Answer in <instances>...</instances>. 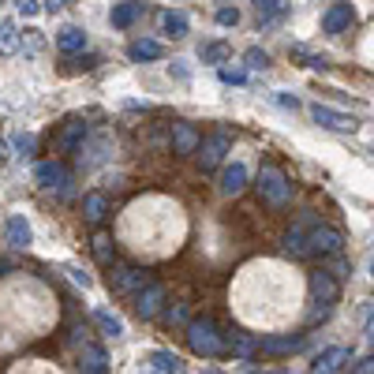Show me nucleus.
Segmentation results:
<instances>
[{"mask_svg":"<svg viewBox=\"0 0 374 374\" xmlns=\"http://www.w3.org/2000/svg\"><path fill=\"white\" fill-rule=\"evenodd\" d=\"M187 345L199 352V356L214 359V356H221V352L228 348V340L217 333V326L210 322V318H195V322H187Z\"/></svg>","mask_w":374,"mask_h":374,"instance_id":"obj_1","label":"nucleus"},{"mask_svg":"<svg viewBox=\"0 0 374 374\" xmlns=\"http://www.w3.org/2000/svg\"><path fill=\"white\" fill-rule=\"evenodd\" d=\"M258 195H262V202H270V206H289L292 202L289 176L281 169H273V165H262L258 169Z\"/></svg>","mask_w":374,"mask_h":374,"instance_id":"obj_2","label":"nucleus"},{"mask_svg":"<svg viewBox=\"0 0 374 374\" xmlns=\"http://www.w3.org/2000/svg\"><path fill=\"white\" fill-rule=\"evenodd\" d=\"M340 247H345V240H340V233H333V228H326V225H311V228H307L303 255H337Z\"/></svg>","mask_w":374,"mask_h":374,"instance_id":"obj_3","label":"nucleus"},{"mask_svg":"<svg viewBox=\"0 0 374 374\" xmlns=\"http://www.w3.org/2000/svg\"><path fill=\"white\" fill-rule=\"evenodd\" d=\"M228 150H233V135H228V131H214L210 139L199 142V165L210 172V169H217V165L225 161Z\"/></svg>","mask_w":374,"mask_h":374,"instance_id":"obj_4","label":"nucleus"},{"mask_svg":"<svg viewBox=\"0 0 374 374\" xmlns=\"http://www.w3.org/2000/svg\"><path fill=\"white\" fill-rule=\"evenodd\" d=\"M34 180H38V187L57 191V195H68V187H71V176H68V169H64L60 161H41V165H34Z\"/></svg>","mask_w":374,"mask_h":374,"instance_id":"obj_5","label":"nucleus"},{"mask_svg":"<svg viewBox=\"0 0 374 374\" xmlns=\"http://www.w3.org/2000/svg\"><path fill=\"white\" fill-rule=\"evenodd\" d=\"M311 120H314L318 127H326V131H337V135L359 131V120L356 116H345V113H337V109H329V105H311Z\"/></svg>","mask_w":374,"mask_h":374,"instance_id":"obj_6","label":"nucleus"},{"mask_svg":"<svg viewBox=\"0 0 374 374\" xmlns=\"http://www.w3.org/2000/svg\"><path fill=\"white\" fill-rule=\"evenodd\" d=\"M165 307V284H142V289L135 292V314L139 318H158Z\"/></svg>","mask_w":374,"mask_h":374,"instance_id":"obj_7","label":"nucleus"},{"mask_svg":"<svg viewBox=\"0 0 374 374\" xmlns=\"http://www.w3.org/2000/svg\"><path fill=\"white\" fill-rule=\"evenodd\" d=\"M109 273H113V292H120V296H131V292H139L142 284H150V277H146L142 270L120 266V262H113V266H109Z\"/></svg>","mask_w":374,"mask_h":374,"instance_id":"obj_8","label":"nucleus"},{"mask_svg":"<svg viewBox=\"0 0 374 374\" xmlns=\"http://www.w3.org/2000/svg\"><path fill=\"white\" fill-rule=\"evenodd\" d=\"M352 19H356V8H352L348 0H337L333 8H326L322 30H326V34H340V30H348V27H352Z\"/></svg>","mask_w":374,"mask_h":374,"instance_id":"obj_9","label":"nucleus"},{"mask_svg":"<svg viewBox=\"0 0 374 374\" xmlns=\"http://www.w3.org/2000/svg\"><path fill=\"white\" fill-rule=\"evenodd\" d=\"M30 240H34V233H30V221L23 214H12L8 217V225H4V244L12 247V251H23L30 247Z\"/></svg>","mask_w":374,"mask_h":374,"instance_id":"obj_10","label":"nucleus"},{"mask_svg":"<svg viewBox=\"0 0 374 374\" xmlns=\"http://www.w3.org/2000/svg\"><path fill=\"white\" fill-rule=\"evenodd\" d=\"M172 150L180 153V158H187V153H195L199 150V142H202V135H199V127H191V124H172Z\"/></svg>","mask_w":374,"mask_h":374,"instance_id":"obj_11","label":"nucleus"},{"mask_svg":"<svg viewBox=\"0 0 374 374\" xmlns=\"http://www.w3.org/2000/svg\"><path fill=\"white\" fill-rule=\"evenodd\" d=\"M142 12H146V4H142V0H120L113 12H109V23H113L116 30H127L135 19H142Z\"/></svg>","mask_w":374,"mask_h":374,"instance_id":"obj_12","label":"nucleus"},{"mask_svg":"<svg viewBox=\"0 0 374 374\" xmlns=\"http://www.w3.org/2000/svg\"><path fill=\"white\" fill-rule=\"evenodd\" d=\"M244 187H247V165L244 161L225 165V172H221V195H240Z\"/></svg>","mask_w":374,"mask_h":374,"instance_id":"obj_13","label":"nucleus"},{"mask_svg":"<svg viewBox=\"0 0 374 374\" xmlns=\"http://www.w3.org/2000/svg\"><path fill=\"white\" fill-rule=\"evenodd\" d=\"M311 289H314V300H318V307H329V303L337 300V292H340V289H337V277H329L326 270L311 277Z\"/></svg>","mask_w":374,"mask_h":374,"instance_id":"obj_14","label":"nucleus"},{"mask_svg":"<svg viewBox=\"0 0 374 374\" xmlns=\"http://www.w3.org/2000/svg\"><path fill=\"white\" fill-rule=\"evenodd\" d=\"M307 345L303 337H266L262 340V356H289V352H300Z\"/></svg>","mask_w":374,"mask_h":374,"instance_id":"obj_15","label":"nucleus"},{"mask_svg":"<svg viewBox=\"0 0 374 374\" xmlns=\"http://www.w3.org/2000/svg\"><path fill=\"white\" fill-rule=\"evenodd\" d=\"M127 57L135 60V64H150V60H161V41H153V38H139V41H131Z\"/></svg>","mask_w":374,"mask_h":374,"instance_id":"obj_16","label":"nucleus"},{"mask_svg":"<svg viewBox=\"0 0 374 374\" xmlns=\"http://www.w3.org/2000/svg\"><path fill=\"white\" fill-rule=\"evenodd\" d=\"M79 367H83V370H90V374H105V370H109V356H105V348H97V345H83Z\"/></svg>","mask_w":374,"mask_h":374,"instance_id":"obj_17","label":"nucleus"},{"mask_svg":"<svg viewBox=\"0 0 374 374\" xmlns=\"http://www.w3.org/2000/svg\"><path fill=\"white\" fill-rule=\"evenodd\" d=\"M57 49L68 53V57H75V53L86 49V34H83L79 27H64L60 34H57Z\"/></svg>","mask_w":374,"mask_h":374,"instance_id":"obj_18","label":"nucleus"},{"mask_svg":"<svg viewBox=\"0 0 374 374\" xmlns=\"http://www.w3.org/2000/svg\"><path fill=\"white\" fill-rule=\"evenodd\" d=\"M348 363V348H326L322 356L314 359V370L318 374H333V370H340Z\"/></svg>","mask_w":374,"mask_h":374,"instance_id":"obj_19","label":"nucleus"},{"mask_svg":"<svg viewBox=\"0 0 374 374\" xmlns=\"http://www.w3.org/2000/svg\"><path fill=\"white\" fill-rule=\"evenodd\" d=\"M146 367L150 370H161V374H176V370H183V359L176 356V352H150L146 356Z\"/></svg>","mask_w":374,"mask_h":374,"instance_id":"obj_20","label":"nucleus"},{"mask_svg":"<svg viewBox=\"0 0 374 374\" xmlns=\"http://www.w3.org/2000/svg\"><path fill=\"white\" fill-rule=\"evenodd\" d=\"M79 139H86V124H79V120H68L64 131H60V139H57V150L68 153V150L79 146Z\"/></svg>","mask_w":374,"mask_h":374,"instance_id":"obj_21","label":"nucleus"},{"mask_svg":"<svg viewBox=\"0 0 374 374\" xmlns=\"http://www.w3.org/2000/svg\"><path fill=\"white\" fill-rule=\"evenodd\" d=\"M161 30L169 38H187V30H191V23H187L183 12H165L161 15Z\"/></svg>","mask_w":374,"mask_h":374,"instance_id":"obj_22","label":"nucleus"},{"mask_svg":"<svg viewBox=\"0 0 374 374\" xmlns=\"http://www.w3.org/2000/svg\"><path fill=\"white\" fill-rule=\"evenodd\" d=\"M83 214H86V221H90V225H102L109 217V202L102 199V195H86V199H83Z\"/></svg>","mask_w":374,"mask_h":374,"instance_id":"obj_23","label":"nucleus"},{"mask_svg":"<svg viewBox=\"0 0 374 374\" xmlns=\"http://www.w3.org/2000/svg\"><path fill=\"white\" fill-rule=\"evenodd\" d=\"M228 345H233V356H240V359H251L255 352H262V340L258 337H244V333H236Z\"/></svg>","mask_w":374,"mask_h":374,"instance_id":"obj_24","label":"nucleus"},{"mask_svg":"<svg viewBox=\"0 0 374 374\" xmlns=\"http://www.w3.org/2000/svg\"><path fill=\"white\" fill-rule=\"evenodd\" d=\"M19 53V30L15 23H0V57H12Z\"/></svg>","mask_w":374,"mask_h":374,"instance_id":"obj_25","label":"nucleus"},{"mask_svg":"<svg viewBox=\"0 0 374 374\" xmlns=\"http://www.w3.org/2000/svg\"><path fill=\"white\" fill-rule=\"evenodd\" d=\"M292 60H300L303 68H311V71H326L329 68L326 57H314V53H307L303 46H292Z\"/></svg>","mask_w":374,"mask_h":374,"instance_id":"obj_26","label":"nucleus"},{"mask_svg":"<svg viewBox=\"0 0 374 374\" xmlns=\"http://www.w3.org/2000/svg\"><path fill=\"white\" fill-rule=\"evenodd\" d=\"M94 255H97L102 266H113V236L97 233V236H94Z\"/></svg>","mask_w":374,"mask_h":374,"instance_id":"obj_27","label":"nucleus"},{"mask_svg":"<svg viewBox=\"0 0 374 374\" xmlns=\"http://www.w3.org/2000/svg\"><path fill=\"white\" fill-rule=\"evenodd\" d=\"M94 322L102 326L109 337H120V333H124V322H120L116 314H109V311H94Z\"/></svg>","mask_w":374,"mask_h":374,"instance_id":"obj_28","label":"nucleus"},{"mask_svg":"<svg viewBox=\"0 0 374 374\" xmlns=\"http://www.w3.org/2000/svg\"><path fill=\"white\" fill-rule=\"evenodd\" d=\"M255 8H258V19H262V23H273V19L284 12V0H255Z\"/></svg>","mask_w":374,"mask_h":374,"instance_id":"obj_29","label":"nucleus"},{"mask_svg":"<svg viewBox=\"0 0 374 374\" xmlns=\"http://www.w3.org/2000/svg\"><path fill=\"white\" fill-rule=\"evenodd\" d=\"M12 146H15L19 153H23V158H34V153H38V139L30 135V131H15Z\"/></svg>","mask_w":374,"mask_h":374,"instance_id":"obj_30","label":"nucleus"},{"mask_svg":"<svg viewBox=\"0 0 374 374\" xmlns=\"http://www.w3.org/2000/svg\"><path fill=\"white\" fill-rule=\"evenodd\" d=\"M199 57H202L206 64H221V60L228 57V46H225V41H214V46H202V49H199Z\"/></svg>","mask_w":374,"mask_h":374,"instance_id":"obj_31","label":"nucleus"},{"mask_svg":"<svg viewBox=\"0 0 374 374\" xmlns=\"http://www.w3.org/2000/svg\"><path fill=\"white\" fill-rule=\"evenodd\" d=\"M217 79L228 83V86H244V83H247V71H244V68H233V64H228V68H217Z\"/></svg>","mask_w":374,"mask_h":374,"instance_id":"obj_32","label":"nucleus"},{"mask_svg":"<svg viewBox=\"0 0 374 374\" xmlns=\"http://www.w3.org/2000/svg\"><path fill=\"white\" fill-rule=\"evenodd\" d=\"M217 27H236L240 23V8H236V0H233V4H225V8H217Z\"/></svg>","mask_w":374,"mask_h":374,"instance_id":"obj_33","label":"nucleus"},{"mask_svg":"<svg viewBox=\"0 0 374 374\" xmlns=\"http://www.w3.org/2000/svg\"><path fill=\"white\" fill-rule=\"evenodd\" d=\"M244 64H247V68H266L270 57H266L262 49H247V53H244Z\"/></svg>","mask_w":374,"mask_h":374,"instance_id":"obj_34","label":"nucleus"},{"mask_svg":"<svg viewBox=\"0 0 374 374\" xmlns=\"http://www.w3.org/2000/svg\"><path fill=\"white\" fill-rule=\"evenodd\" d=\"M15 8H19V15H27V19H34V15L41 12L38 0H15Z\"/></svg>","mask_w":374,"mask_h":374,"instance_id":"obj_35","label":"nucleus"},{"mask_svg":"<svg viewBox=\"0 0 374 374\" xmlns=\"http://www.w3.org/2000/svg\"><path fill=\"white\" fill-rule=\"evenodd\" d=\"M165 322H169V326H183L187 322V311H183V307H172V311L165 314Z\"/></svg>","mask_w":374,"mask_h":374,"instance_id":"obj_36","label":"nucleus"},{"mask_svg":"<svg viewBox=\"0 0 374 374\" xmlns=\"http://www.w3.org/2000/svg\"><path fill=\"white\" fill-rule=\"evenodd\" d=\"M277 105H281V109H300V97H292V94H277Z\"/></svg>","mask_w":374,"mask_h":374,"instance_id":"obj_37","label":"nucleus"},{"mask_svg":"<svg viewBox=\"0 0 374 374\" xmlns=\"http://www.w3.org/2000/svg\"><path fill=\"white\" fill-rule=\"evenodd\" d=\"M79 340H86V329H83V326H75L71 333H68V345L75 348V345H79Z\"/></svg>","mask_w":374,"mask_h":374,"instance_id":"obj_38","label":"nucleus"},{"mask_svg":"<svg viewBox=\"0 0 374 374\" xmlns=\"http://www.w3.org/2000/svg\"><path fill=\"white\" fill-rule=\"evenodd\" d=\"M172 71H176V79H187V64L183 60H172Z\"/></svg>","mask_w":374,"mask_h":374,"instance_id":"obj_39","label":"nucleus"},{"mask_svg":"<svg viewBox=\"0 0 374 374\" xmlns=\"http://www.w3.org/2000/svg\"><path fill=\"white\" fill-rule=\"evenodd\" d=\"M68 4H71V0H46L49 12H60V8H68Z\"/></svg>","mask_w":374,"mask_h":374,"instance_id":"obj_40","label":"nucleus"},{"mask_svg":"<svg viewBox=\"0 0 374 374\" xmlns=\"http://www.w3.org/2000/svg\"><path fill=\"white\" fill-rule=\"evenodd\" d=\"M68 273H71V281H79V284H83V289H86V284H90V277H86L83 270H68Z\"/></svg>","mask_w":374,"mask_h":374,"instance_id":"obj_41","label":"nucleus"},{"mask_svg":"<svg viewBox=\"0 0 374 374\" xmlns=\"http://www.w3.org/2000/svg\"><path fill=\"white\" fill-rule=\"evenodd\" d=\"M367 337H370V345H374V307H370V314H367Z\"/></svg>","mask_w":374,"mask_h":374,"instance_id":"obj_42","label":"nucleus"},{"mask_svg":"<svg viewBox=\"0 0 374 374\" xmlns=\"http://www.w3.org/2000/svg\"><path fill=\"white\" fill-rule=\"evenodd\" d=\"M8 158V146H4V142H0V161H4Z\"/></svg>","mask_w":374,"mask_h":374,"instance_id":"obj_43","label":"nucleus"},{"mask_svg":"<svg viewBox=\"0 0 374 374\" xmlns=\"http://www.w3.org/2000/svg\"><path fill=\"white\" fill-rule=\"evenodd\" d=\"M370 277H374V258H370Z\"/></svg>","mask_w":374,"mask_h":374,"instance_id":"obj_44","label":"nucleus"},{"mask_svg":"<svg viewBox=\"0 0 374 374\" xmlns=\"http://www.w3.org/2000/svg\"><path fill=\"white\" fill-rule=\"evenodd\" d=\"M221 4H228V0H221Z\"/></svg>","mask_w":374,"mask_h":374,"instance_id":"obj_45","label":"nucleus"}]
</instances>
